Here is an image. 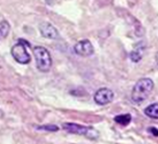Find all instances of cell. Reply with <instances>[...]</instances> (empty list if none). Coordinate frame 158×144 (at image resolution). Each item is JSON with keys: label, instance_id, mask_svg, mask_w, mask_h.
Returning a JSON list of instances; mask_svg holds the SVG:
<instances>
[{"label": "cell", "instance_id": "14", "mask_svg": "<svg viewBox=\"0 0 158 144\" xmlns=\"http://www.w3.org/2000/svg\"><path fill=\"white\" fill-rule=\"evenodd\" d=\"M2 117H4V113H2V111H1V109H0V119L2 118Z\"/></svg>", "mask_w": 158, "mask_h": 144}, {"label": "cell", "instance_id": "11", "mask_svg": "<svg viewBox=\"0 0 158 144\" xmlns=\"http://www.w3.org/2000/svg\"><path fill=\"white\" fill-rule=\"evenodd\" d=\"M9 31H10V26L7 21L0 22V39H4L8 36Z\"/></svg>", "mask_w": 158, "mask_h": 144}, {"label": "cell", "instance_id": "2", "mask_svg": "<svg viewBox=\"0 0 158 144\" xmlns=\"http://www.w3.org/2000/svg\"><path fill=\"white\" fill-rule=\"evenodd\" d=\"M34 56L36 59L37 68L40 72H48L52 66V59L50 52L43 46H35L34 47Z\"/></svg>", "mask_w": 158, "mask_h": 144}, {"label": "cell", "instance_id": "8", "mask_svg": "<svg viewBox=\"0 0 158 144\" xmlns=\"http://www.w3.org/2000/svg\"><path fill=\"white\" fill-rule=\"evenodd\" d=\"M144 45H141L139 44L137 46H135V48L131 52V60L134 62H139L143 58V54H144Z\"/></svg>", "mask_w": 158, "mask_h": 144}, {"label": "cell", "instance_id": "15", "mask_svg": "<svg viewBox=\"0 0 158 144\" xmlns=\"http://www.w3.org/2000/svg\"><path fill=\"white\" fill-rule=\"evenodd\" d=\"M156 61H157V64H158V52H157V54H156Z\"/></svg>", "mask_w": 158, "mask_h": 144}, {"label": "cell", "instance_id": "4", "mask_svg": "<svg viewBox=\"0 0 158 144\" xmlns=\"http://www.w3.org/2000/svg\"><path fill=\"white\" fill-rule=\"evenodd\" d=\"M27 46H29V43H27L24 40L20 39L18 44H15L13 47H12V56L13 58L19 62V64H22V65H26V64H29L31 60L30 54L27 50Z\"/></svg>", "mask_w": 158, "mask_h": 144}, {"label": "cell", "instance_id": "1", "mask_svg": "<svg viewBox=\"0 0 158 144\" xmlns=\"http://www.w3.org/2000/svg\"><path fill=\"white\" fill-rule=\"evenodd\" d=\"M152 90H154V81L152 80L148 79V77L139 80L133 88L132 101L136 104H140L149 97Z\"/></svg>", "mask_w": 158, "mask_h": 144}, {"label": "cell", "instance_id": "13", "mask_svg": "<svg viewBox=\"0 0 158 144\" xmlns=\"http://www.w3.org/2000/svg\"><path fill=\"white\" fill-rule=\"evenodd\" d=\"M148 130H149V133H151L154 136H158V129L157 128H155V127H150Z\"/></svg>", "mask_w": 158, "mask_h": 144}, {"label": "cell", "instance_id": "3", "mask_svg": "<svg viewBox=\"0 0 158 144\" xmlns=\"http://www.w3.org/2000/svg\"><path fill=\"white\" fill-rule=\"evenodd\" d=\"M62 128L66 131H68V133L76 134V135L87 136V137L91 138V140H95V138L98 137V133L94 128H91V127L81 126V125H77V123L65 122L62 123Z\"/></svg>", "mask_w": 158, "mask_h": 144}, {"label": "cell", "instance_id": "6", "mask_svg": "<svg viewBox=\"0 0 158 144\" xmlns=\"http://www.w3.org/2000/svg\"><path fill=\"white\" fill-rule=\"evenodd\" d=\"M74 51L76 54H79L81 57H89L94 53V46L90 40L83 39L75 44Z\"/></svg>", "mask_w": 158, "mask_h": 144}, {"label": "cell", "instance_id": "10", "mask_svg": "<svg viewBox=\"0 0 158 144\" xmlns=\"http://www.w3.org/2000/svg\"><path fill=\"white\" fill-rule=\"evenodd\" d=\"M114 121L121 126H127L128 123L132 121V117H131V114H120L114 118Z\"/></svg>", "mask_w": 158, "mask_h": 144}, {"label": "cell", "instance_id": "5", "mask_svg": "<svg viewBox=\"0 0 158 144\" xmlns=\"http://www.w3.org/2000/svg\"><path fill=\"white\" fill-rule=\"evenodd\" d=\"M114 98V93L111 89H107V88H102L99 90H97L95 96H94V99L98 105H106L110 104L111 101H113Z\"/></svg>", "mask_w": 158, "mask_h": 144}, {"label": "cell", "instance_id": "7", "mask_svg": "<svg viewBox=\"0 0 158 144\" xmlns=\"http://www.w3.org/2000/svg\"><path fill=\"white\" fill-rule=\"evenodd\" d=\"M40 35L43 36V37H45V38H48V39H57V38H59V32H58V30L51 23H48V22L40 23Z\"/></svg>", "mask_w": 158, "mask_h": 144}, {"label": "cell", "instance_id": "12", "mask_svg": "<svg viewBox=\"0 0 158 144\" xmlns=\"http://www.w3.org/2000/svg\"><path fill=\"white\" fill-rule=\"evenodd\" d=\"M38 130H46V131H58L59 128L54 125H44V126H38L36 127Z\"/></svg>", "mask_w": 158, "mask_h": 144}, {"label": "cell", "instance_id": "9", "mask_svg": "<svg viewBox=\"0 0 158 144\" xmlns=\"http://www.w3.org/2000/svg\"><path fill=\"white\" fill-rule=\"evenodd\" d=\"M144 113L147 117H149L151 119H158V103L149 105L144 109Z\"/></svg>", "mask_w": 158, "mask_h": 144}]
</instances>
